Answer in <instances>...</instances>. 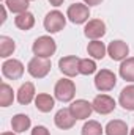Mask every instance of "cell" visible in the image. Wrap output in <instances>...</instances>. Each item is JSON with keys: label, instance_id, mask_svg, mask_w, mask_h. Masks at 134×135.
I'll return each instance as SVG.
<instances>
[{"label": "cell", "instance_id": "1", "mask_svg": "<svg viewBox=\"0 0 134 135\" xmlns=\"http://www.w3.org/2000/svg\"><path fill=\"white\" fill-rule=\"evenodd\" d=\"M57 46L55 41L51 36H39L32 46V50L36 57H43V58H49L51 55H54Z\"/></svg>", "mask_w": 134, "mask_h": 135}, {"label": "cell", "instance_id": "2", "mask_svg": "<svg viewBox=\"0 0 134 135\" xmlns=\"http://www.w3.org/2000/svg\"><path fill=\"white\" fill-rule=\"evenodd\" d=\"M27 71H29V74L32 77H35V79H43L51 71V60L49 58H43V57H33L29 61Z\"/></svg>", "mask_w": 134, "mask_h": 135}, {"label": "cell", "instance_id": "3", "mask_svg": "<svg viewBox=\"0 0 134 135\" xmlns=\"http://www.w3.org/2000/svg\"><path fill=\"white\" fill-rule=\"evenodd\" d=\"M54 93H55V98L62 102H69L74 94H76V85L73 80H68V79H62L55 83V88H54Z\"/></svg>", "mask_w": 134, "mask_h": 135}, {"label": "cell", "instance_id": "4", "mask_svg": "<svg viewBox=\"0 0 134 135\" xmlns=\"http://www.w3.org/2000/svg\"><path fill=\"white\" fill-rule=\"evenodd\" d=\"M65 24H66V19H65L63 13H60L57 9L47 13L44 17V28L49 33H59L60 30H63Z\"/></svg>", "mask_w": 134, "mask_h": 135}, {"label": "cell", "instance_id": "5", "mask_svg": "<svg viewBox=\"0 0 134 135\" xmlns=\"http://www.w3.org/2000/svg\"><path fill=\"white\" fill-rule=\"evenodd\" d=\"M66 17L73 24H84L90 17L88 6L82 5V3H73V5H69V8H68V11H66Z\"/></svg>", "mask_w": 134, "mask_h": 135}, {"label": "cell", "instance_id": "6", "mask_svg": "<svg viewBox=\"0 0 134 135\" xmlns=\"http://www.w3.org/2000/svg\"><path fill=\"white\" fill-rule=\"evenodd\" d=\"M117 83V77L109 69H101L95 77V86L100 91H110Z\"/></svg>", "mask_w": 134, "mask_h": 135}, {"label": "cell", "instance_id": "7", "mask_svg": "<svg viewBox=\"0 0 134 135\" xmlns=\"http://www.w3.org/2000/svg\"><path fill=\"white\" fill-rule=\"evenodd\" d=\"M92 110H93V105L88 101H84V99H77V101H74L69 105V112H71V115L76 119H87V118H90Z\"/></svg>", "mask_w": 134, "mask_h": 135}, {"label": "cell", "instance_id": "8", "mask_svg": "<svg viewBox=\"0 0 134 135\" xmlns=\"http://www.w3.org/2000/svg\"><path fill=\"white\" fill-rule=\"evenodd\" d=\"M2 72L6 79H11V80H17L22 77L24 74V65L19 61V60H6L3 65H2Z\"/></svg>", "mask_w": 134, "mask_h": 135}, {"label": "cell", "instance_id": "9", "mask_svg": "<svg viewBox=\"0 0 134 135\" xmlns=\"http://www.w3.org/2000/svg\"><path fill=\"white\" fill-rule=\"evenodd\" d=\"M92 105H93V110L98 112L100 115H107V113L114 112V108H115V101H114L110 96H107V94H98V96L93 99Z\"/></svg>", "mask_w": 134, "mask_h": 135}, {"label": "cell", "instance_id": "10", "mask_svg": "<svg viewBox=\"0 0 134 135\" xmlns=\"http://www.w3.org/2000/svg\"><path fill=\"white\" fill-rule=\"evenodd\" d=\"M79 63H81V60L77 57L69 55V57H63V58L59 60V68L65 75L74 77V75L79 74Z\"/></svg>", "mask_w": 134, "mask_h": 135}, {"label": "cell", "instance_id": "11", "mask_svg": "<svg viewBox=\"0 0 134 135\" xmlns=\"http://www.w3.org/2000/svg\"><path fill=\"white\" fill-rule=\"evenodd\" d=\"M107 54L114 61H122L129 54V47L123 41H112L109 44V47H107Z\"/></svg>", "mask_w": 134, "mask_h": 135}, {"label": "cell", "instance_id": "12", "mask_svg": "<svg viewBox=\"0 0 134 135\" xmlns=\"http://www.w3.org/2000/svg\"><path fill=\"white\" fill-rule=\"evenodd\" d=\"M106 33V24L100 21V19H92V21H88V24L85 25V28H84V35L87 36V38H90V39H93V41H96L98 38L101 36H104Z\"/></svg>", "mask_w": 134, "mask_h": 135}, {"label": "cell", "instance_id": "13", "mask_svg": "<svg viewBox=\"0 0 134 135\" xmlns=\"http://www.w3.org/2000/svg\"><path fill=\"white\" fill-rule=\"evenodd\" d=\"M54 121H55V126H57L59 129H62V131H66V129H71V127L74 126V123H76V118L71 115L69 108H62V110H59V112L55 113V118H54Z\"/></svg>", "mask_w": 134, "mask_h": 135}, {"label": "cell", "instance_id": "14", "mask_svg": "<svg viewBox=\"0 0 134 135\" xmlns=\"http://www.w3.org/2000/svg\"><path fill=\"white\" fill-rule=\"evenodd\" d=\"M33 98H35L33 83H30V82L22 83L21 88H19V91H17V101H19V104L27 105V104H30V102L33 101Z\"/></svg>", "mask_w": 134, "mask_h": 135}, {"label": "cell", "instance_id": "15", "mask_svg": "<svg viewBox=\"0 0 134 135\" xmlns=\"http://www.w3.org/2000/svg\"><path fill=\"white\" fill-rule=\"evenodd\" d=\"M120 105L125 108V110H129L133 112L134 110V85H129V86H125L120 93Z\"/></svg>", "mask_w": 134, "mask_h": 135}, {"label": "cell", "instance_id": "16", "mask_svg": "<svg viewBox=\"0 0 134 135\" xmlns=\"http://www.w3.org/2000/svg\"><path fill=\"white\" fill-rule=\"evenodd\" d=\"M35 105H36V108H38L39 112L47 113V112H51V110L54 108L55 102H54V98H52L51 94L41 93V94H38V96L35 98Z\"/></svg>", "mask_w": 134, "mask_h": 135}, {"label": "cell", "instance_id": "17", "mask_svg": "<svg viewBox=\"0 0 134 135\" xmlns=\"http://www.w3.org/2000/svg\"><path fill=\"white\" fill-rule=\"evenodd\" d=\"M14 24H16V27H17V28H21V30L27 32V30H30V28L35 25V16L32 14V13H29V11L21 13V14H17V16H16Z\"/></svg>", "mask_w": 134, "mask_h": 135}, {"label": "cell", "instance_id": "18", "mask_svg": "<svg viewBox=\"0 0 134 135\" xmlns=\"http://www.w3.org/2000/svg\"><path fill=\"white\" fill-rule=\"evenodd\" d=\"M106 135H128V126L122 119L109 121L106 126Z\"/></svg>", "mask_w": 134, "mask_h": 135}, {"label": "cell", "instance_id": "19", "mask_svg": "<svg viewBox=\"0 0 134 135\" xmlns=\"http://www.w3.org/2000/svg\"><path fill=\"white\" fill-rule=\"evenodd\" d=\"M30 124H32L30 118H29L27 115H22V113L13 116V119H11V127H13V131L17 132V134L25 132V131L30 127Z\"/></svg>", "mask_w": 134, "mask_h": 135}, {"label": "cell", "instance_id": "20", "mask_svg": "<svg viewBox=\"0 0 134 135\" xmlns=\"http://www.w3.org/2000/svg\"><path fill=\"white\" fill-rule=\"evenodd\" d=\"M120 75L126 82H134V57L123 60L120 65Z\"/></svg>", "mask_w": 134, "mask_h": 135}, {"label": "cell", "instance_id": "21", "mask_svg": "<svg viewBox=\"0 0 134 135\" xmlns=\"http://www.w3.org/2000/svg\"><path fill=\"white\" fill-rule=\"evenodd\" d=\"M106 46H104V42H101V41H92V42H88V46H87V52H88V55H92L93 58H96V60H101V58H104V55H106Z\"/></svg>", "mask_w": 134, "mask_h": 135}, {"label": "cell", "instance_id": "22", "mask_svg": "<svg viewBox=\"0 0 134 135\" xmlns=\"http://www.w3.org/2000/svg\"><path fill=\"white\" fill-rule=\"evenodd\" d=\"M14 101V94H13V88L8 83H2L0 85V105L2 107H8Z\"/></svg>", "mask_w": 134, "mask_h": 135}, {"label": "cell", "instance_id": "23", "mask_svg": "<svg viewBox=\"0 0 134 135\" xmlns=\"http://www.w3.org/2000/svg\"><path fill=\"white\" fill-rule=\"evenodd\" d=\"M14 49H16V44H14V41L11 38L0 36V57H3V58L10 57L14 52Z\"/></svg>", "mask_w": 134, "mask_h": 135}, {"label": "cell", "instance_id": "24", "mask_svg": "<svg viewBox=\"0 0 134 135\" xmlns=\"http://www.w3.org/2000/svg\"><path fill=\"white\" fill-rule=\"evenodd\" d=\"M6 8L11 11V13H25L27 8H29V0H6Z\"/></svg>", "mask_w": 134, "mask_h": 135}, {"label": "cell", "instance_id": "25", "mask_svg": "<svg viewBox=\"0 0 134 135\" xmlns=\"http://www.w3.org/2000/svg\"><path fill=\"white\" fill-rule=\"evenodd\" d=\"M82 135H102V127L98 121H88L82 127Z\"/></svg>", "mask_w": 134, "mask_h": 135}, {"label": "cell", "instance_id": "26", "mask_svg": "<svg viewBox=\"0 0 134 135\" xmlns=\"http://www.w3.org/2000/svg\"><path fill=\"white\" fill-rule=\"evenodd\" d=\"M95 71H96V63H95L93 60H88V58L81 60V63H79V74L90 75V74H93Z\"/></svg>", "mask_w": 134, "mask_h": 135}, {"label": "cell", "instance_id": "27", "mask_svg": "<svg viewBox=\"0 0 134 135\" xmlns=\"http://www.w3.org/2000/svg\"><path fill=\"white\" fill-rule=\"evenodd\" d=\"M32 135H51V134H49V131L44 126H36L32 131Z\"/></svg>", "mask_w": 134, "mask_h": 135}, {"label": "cell", "instance_id": "28", "mask_svg": "<svg viewBox=\"0 0 134 135\" xmlns=\"http://www.w3.org/2000/svg\"><path fill=\"white\" fill-rule=\"evenodd\" d=\"M84 2H85L88 6H93V5H100L102 0H84Z\"/></svg>", "mask_w": 134, "mask_h": 135}, {"label": "cell", "instance_id": "29", "mask_svg": "<svg viewBox=\"0 0 134 135\" xmlns=\"http://www.w3.org/2000/svg\"><path fill=\"white\" fill-rule=\"evenodd\" d=\"M0 9H2V19H0V22L3 24V22L6 21V9H5V6H3V5H2V8H0Z\"/></svg>", "mask_w": 134, "mask_h": 135}, {"label": "cell", "instance_id": "30", "mask_svg": "<svg viewBox=\"0 0 134 135\" xmlns=\"http://www.w3.org/2000/svg\"><path fill=\"white\" fill-rule=\"evenodd\" d=\"M51 2V5H54V6H60L62 3H63V0H49Z\"/></svg>", "mask_w": 134, "mask_h": 135}, {"label": "cell", "instance_id": "31", "mask_svg": "<svg viewBox=\"0 0 134 135\" xmlns=\"http://www.w3.org/2000/svg\"><path fill=\"white\" fill-rule=\"evenodd\" d=\"M2 135H14V134H13V132H3Z\"/></svg>", "mask_w": 134, "mask_h": 135}, {"label": "cell", "instance_id": "32", "mask_svg": "<svg viewBox=\"0 0 134 135\" xmlns=\"http://www.w3.org/2000/svg\"><path fill=\"white\" fill-rule=\"evenodd\" d=\"M129 135H134V127L131 129V134H129Z\"/></svg>", "mask_w": 134, "mask_h": 135}, {"label": "cell", "instance_id": "33", "mask_svg": "<svg viewBox=\"0 0 134 135\" xmlns=\"http://www.w3.org/2000/svg\"><path fill=\"white\" fill-rule=\"evenodd\" d=\"M29 2H32V0H29Z\"/></svg>", "mask_w": 134, "mask_h": 135}]
</instances>
